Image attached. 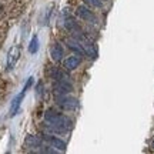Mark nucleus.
<instances>
[{
	"mask_svg": "<svg viewBox=\"0 0 154 154\" xmlns=\"http://www.w3.org/2000/svg\"><path fill=\"white\" fill-rule=\"evenodd\" d=\"M44 120L54 128V133H67L72 130L73 121L66 117L64 114H60L54 110H47L44 113Z\"/></svg>",
	"mask_w": 154,
	"mask_h": 154,
	"instance_id": "obj_1",
	"label": "nucleus"
},
{
	"mask_svg": "<svg viewBox=\"0 0 154 154\" xmlns=\"http://www.w3.org/2000/svg\"><path fill=\"white\" fill-rule=\"evenodd\" d=\"M57 104L60 106L63 110L73 111L79 107V100L74 99V97H69V96H66V94H61L60 97L57 99Z\"/></svg>",
	"mask_w": 154,
	"mask_h": 154,
	"instance_id": "obj_2",
	"label": "nucleus"
},
{
	"mask_svg": "<svg viewBox=\"0 0 154 154\" xmlns=\"http://www.w3.org/2000/svg\"><path fill=\"white\" fill-rule=\"evenodd\" d=\"M76 38V37H74ZM76 40H79V43L82 44V47H83V50H84V54H87L88 57H91V59H96L97 57V50H96V47H94L93 44L88 42L87 38L84 37V36H82V34H79L77 36V38Z\"/></svg>",
	"mask_w": 154,
	"mask_h": 154,
	"instance_id": "obj_3",
	"label": "nucleus"
},
{
	"mask_svg": "<svg viewBox=\"0 0 154 154\" xmlns=\"http://www.w3.org/2000/svg\"><path fill=\"white\" fill-rule=\"evenodd\" d=\"M73 90L72 83H69V80H54L53 83V91L56 94H67Z\"/></svg>",
	"mask_w": 154,
	"mask_h": 154,
	"instance_id": "obj_4",
	"label": "nucleus"
},
{
	"mask_svg": "<svg viewBox=\"0 0 154 154\" xmlns=\"http://www.w3.org/2000/svg\"><path fill=\"white\" fill-rule=\"evenodd\" d=\"M19 57H20V50H19V47L13 46V47L9 50V53H7V63H6V67H7L9 72L14 69L17 60H19Z\"/></svg>",
	"mask_w": 154,
	"mask_h": 154,
	"instance_id": "obj_5",
	"label": "nucleus"
},
{
	"mask_svg": "<svg viewBox=\"0 0 154 154\" xmlns=\"http://www.w3.org/2000/svg\"><path fill=\"white\" fill-rule=\"evenodd\" d=\"M43 138L51 146V147L57 149L59 151H64V150H66V143H64L63 140H60V138L54 137V136H50V134H44Z\"/></svg>",
	"mask_w": 154,
	"mask_h": 154,
	"instance_id": "obj_6",
	"label": "nucleus"
},
{
	"mask_svg": "<svg viewBox=\"0 0 154 154\" xmlns=\"http://www.w3.org/2000/svg\"><path fill=\"white\" fill-rule=\"evenodd\" d=\"M77 16H80L83 20H87L90 23H96V20H97L87 6H79L77 7Z\"/></svg>",
	"mask_w": 154,
	"mask_h": 154,
	"instance_id": "obj_7",
	"label": "nucleus"
},
{
	"mask_svg": "<svg viewBox=\"0 0 154 154\" xmlns=\"http://www.w3.org/2000/svg\"><path fill=\"white\" fill-rule=\"evenodd\" d=\"M24 94H26V90H22V91H20V94H17L16 97L13 99L11 106H10V116H11V117L17 114V111H19V109H20V104H22L23 99H24Z\"/></svg>",
	"mask_w": 154,
	"mask_h": 154,
	"instance_id": "obj_8",
	"label": "nucleus"
},
{
	"mask_svg": "<svg viewBox=\"0 0 154 154\" xmlns=\"http://www.w3.org/2000/svg\"><path fill=\"white\" fill-rule=\"evenodd\" d=\"M82 64V57L77 54V56H70L64 60V69L66 70H76L77 67Z\"/></svg>",
	"mask_w": 154,
	"mask_h": 154,
	"instance_id": "obj_9",
	"label": "nucleus"
},
{
	"mask_svg": "<svg viewBox=\"0 0 154 154\" xmlns=\"http://www.w3.org/2000/svg\"><path fill=\"white\" fill-rule=\"evenodd\" d=\"M66 44H67V47H69V49H72L73 51H76L79 56L84 54V50H83L82 44L79 43V40H76V38H67Z\"/></svg>",
	"mask_w": 154,
	"mask_h": 154,
	"instance_id": "obj_10",
	"label": "nucleus"
},
{
	"mask_svg": "<svg viewBox=\"0 0 154 154\" xmlns=\"http://www.w3.org/2000/svg\"><path fill=\"white\" fill-rule=\"evenodd\" d=\"M50 56H51V59L54 61H60L63 59V47L60 44H54L51 47V50H50Z\"/></svg>",
	"mask_w": 154,
	"mask_h": 154,
	"instance_id": "obj_11",
	"label": "nucleus"
},
{
	"mask_svg": "<svg viewBox=\"0 0 154 154\" xmlns=\"http://www.w3.org/2000/svg\"><path fill=\"white\" fill-rule=\"evenodd\" d=\"M24 146H26V147H30V149L42 147V140H40L37 136H27L26 140H24Z\"/></svg>",
	"mask_w": 154,
	"mask_h": 154,
	"instance_id": "obj_12",
	"label": "nucleus"
},
{
	"mask_svg": "<svg viewBox=\"0 0 154 154\" xmlns=\"http://www.w3.org/2000/svg\"><path fill=\"white\" fill-rule=\"evenodd\" d=\"M37 50H38V37L33 36L32 40H30V44H29V53L30 54H36Z\"/></svg>",
	"mask_w": 154,
	"mask_h": 154,
	"instance_id": "obj_13",
	"label": "nucleus"
},
{
	"mask_svg": "<svg viewBox=\"0 0 154 154\" xmlns=\"http://www.w3.org/2000/svg\"><path fill=\"white\" fill-rule=\"evenodd\" d=\"M51 77H53L54 80H67V79H69V76L64 74V72H61L59 69H54V70L51 72Z\"/></svg>",
	"mask_w": 154,
	"mask_h": 154,
	"instance_id": "obj_14",
	"label": "nucleus"
},
{
	"mask_svg": "<svg viewBox=\"0 0 154 154\" xmlns=\"http://www.w3.org/2000/svg\"><path fill=\"white\" fill-rule=\"evenodd\" d=\"M64 27L67 29V30H73V32H76V29H79V26H77V23L73 20V19H64Z\"/></svg>",
	"mask_w": 154,
	"mask_h": 154,
	"instance_id": "obj_15",
	"label": "nucleus"
},
{
	"mask_svg": "<svg viewBox=\"0 0 154 154\" xmlns=\"http://www.w3.org/2000/svg\"><path fill=\"white\" fill-rule=\"evenodd\" d=\"M88 5H91V6H94V7H101V2L100 0H86Z\"/></svg>",
	"mask_w": 154,
	"mask_h": 154,
	"instance_id": "obj_16",
	"label": "nucleus"
},
{
	"mask_svg": "<svg viewBox=\"0 0 154 154\" xmlns=\"http://www.w3.org/2000/svg\"><path fill=\"white\" fill-rule=\"evenodd\" d=\"M153 147H154V141H153Z\"/></svg>",
	"mask_w": 154,
	"mask_h": 154,
	"instance_id": "obj_17",
	"label": "nucleus"
}]
</instances>
